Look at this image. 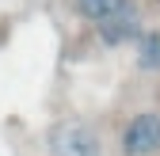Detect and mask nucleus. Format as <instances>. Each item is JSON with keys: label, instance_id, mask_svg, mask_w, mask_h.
<instances>
[{"label": "nucleus", "instance_id": "1", "mask_svg": "<svg viewBox=\"0 0 160 156\" xmlns=\"http://www.w3.org/2000/svg\"><path fill=\"white\" fill-rule=\"evenodd\" d=\"M99 38H103L107 46H126L133 38H141V8L133 4V0H118V4L95 23Z\"/></svg>", "mask_w": 160, "mask_h": 156}, {"label": "nucleus", "instance_id": "2", "mask_svg": "<svg viewBox=\"0 0 160 156\" xmlns=\"http://www.w3.org/2000/svg\"><path fill=\"white\" fill-rule=\"evenodd\" d=\"M50 156H99V137L84 122H65L50 133Z\"/></svg>", "mask_w": 160, "mask_h": 156}, {"label": "nucleus", "instance_id": "3", "mask_svg": "<svg viewBox=\"0 0 160 156\" xmlns=\"http://www.w3.org/2000/svg\"><path fill=\"white\" fill-rule=\"evenodd\" d=\"M122 152L126 156H152V152H160V114H137L122 129Z\"/></svg>", "mask_w": 160, "mask_h": 156}, {"label": "nucleus", "instance_id": "4", "mask_svg": "<svg viewBox=\"0 0 160 156\" xmlns=\"http://www.w3.org/2000/svg\"><path fill=\"white\" fill-rule=\"evenodd\" d=\"M137 61H141V69H160V31L145 34L141 46H137Z\"/></svg>", "mask_w": 160, "mask_h": 156}, {"label": "nucleus", "instance_id": "5", "mask_svg": "<svg viewBox=\"0 0 160 156\" xmlns=\"http://www.w3.org/2000/svg\"><path fill=\"white\" fill-rule=\"evenodd\" d=\"M114 4H118V0H76V12L84 15V19H92V23H99Z\"/></svg>", "mask_w": 160, "mask_h": 156}]
</instances>
